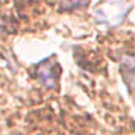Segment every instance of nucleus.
Instances as JSON below:
<instances>
[{
    "label": "nucleus",
    "instance_id": "f257e3e1",
    "mask_svg": "<svg viewBox=\"0 0 135 135\" xmlns=\"http://www.w3.org/2000/svg\"><path fill=\"white\" fill-rule=\"evenodd\" d=\"M131 10V3L127 0H103L96 6L94 16L103 24L115 27L121 24L127 13Z\"/></svg>",
    "mask_w": 135,
    "mask_h": 135
},
{
    "label": "nucleus",
    "instance_id": "f03ea898",
    "mask_svg": "<svg viewBox=\"0 0 135 135\" xmlns=\"http://www.w3.org/2000/svg\"><path fill=\"white\" fill-rule=\"evenodd\" d=\"M58 73H59V66L54 55H51L46 59H42L34 68L35 78L40 80V83L42 86H45L48 89L58 87Z\"/></svg>",
    "mask_w": 135,
    "mask_h": 135
},
{
    "label": "nucleus",
    "instance_id": "7ed1b4c3",
    "mask_svg": "<svg viewBox=\"0 0 135 135\" xmlns=\"http://www.w3.org/2000/svg\"><path fill=\"white\" fill-rule=\"evenodd\" d=\"M120 73L127 89L135 96V58L131 55H124L120 61Z\"/></svg>",
    "mask_w": 135,
    "mask_h": 135
},
{
    "label": "nucleus",
    "instance_id": "20e7f679",
    "mask_svg": "<svg viewBox=\"0 0 135 135\" xmlns=\"http://www.w3.org/2000/svg\"><path fill=\"white\" fill-rule=\"evenodd\" d=\"M90 0H61L59 4V10L61 11H72L78 10V8L86 7Z\"/></svg>",
    "mask_w": 135,
    "mask_h": 135
}]
</instances>
